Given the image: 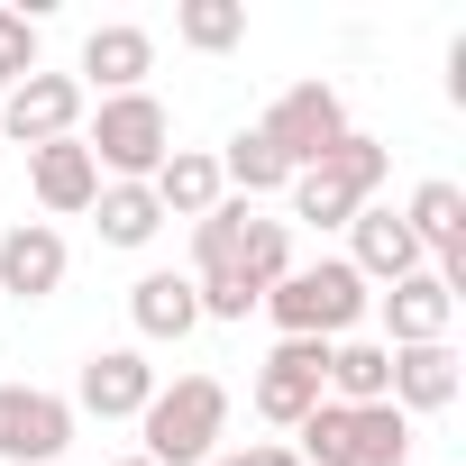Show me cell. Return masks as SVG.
<instances>
[{
    "label": "cell",
    "mask_w": 466,
    "mask_h": 466,
    "mask_svg": "<svg viewBox=\"0 0 466 466\" xmlns=\"http://www.w3.org/2000/svg\"><path fill=\"white\" fill-rule=\"evenodd\" d=\"M384 393H393V348H384V339H339V348H329V402L366 411V402H384Z\"/></svg>",
    "instance_id": "18"
},
{
    "label": "cell",
    "mask_w": 466,
    "mask_h": 466,
    "mask_svg": "<svg viewBox=\"0 0 466 466\" xmlns=\"http://www.w3.org/2000/svg\"><path fill=\"white\" fill-rule=\"evenodd\" d=\"M238 466H302V457H293V439H257V448H238Z\"/></svg>",
    "instance_id": "27"
},
{
    "label": "cell",
    "mask_w": 466,
    "mask_h": 466,
    "mask_svg": "<svg viewBox=\"0 0 466 466\" xmlns=\"http://www.w3.org/2000/svg\"><path fill=\"white\" fill-rule=\"evenodd\" d=\"M293 457H302V466H411V420H402L393 402H366V411L320 402V411L293 430Z\"/></svg>",
    "instance_id": "3"
},
{
    "label": "cell",
    "mask_w": 466,
    "mask_h": 466,
    "mask_svg": "<svg viewBox=\"0 0 466 466\" xmlns=\"http://www.w3.org/2000/svg\"><path fill=\"white\" fill-rule=\"evenodd\" d=\"M457 393H466V366H457V348H448V339H430V348H393V393H384V402H393L402 420L448 411Z\"/></svg>",
    "instance_id": "14"
},
{
    "label": "cell",
    "mask_w": 466,
    "mask_h": 466,
    "mask_svg": "<svg viewBox=\"0 0 466 466\" xmlns=\"http://www.w3.org/2000/svg\"><path fill=\"white\" fill-rule=\"evenodd\" d=\"M65 266H74V248H65L56 219L0 228V293H10V302H46V293H65Z\"/></svg>",
    "instance_id": "10"
},
{
    "label": "cell",
    "mask_w": 466,
    "mask_h": 466,
    "mask_svg": "<svg viewBox=\"0 0 466 466\" xmlns=\"http://www.w3.org/2000/svg\"><path fill=\"white\" fill-rule=\"evenodd\" d=\"M147 74H156V37L137 28V19H110V28H92L83 37V92H101V101H119V92H147Z\"/></svg>",
    "instance_id": "11"
},
{
    "label": "cell",
    "mask_w": 466,
    "mask_h": 466,
    "mask_svg": "<svg viewBox=\"0 0 466 466\" xmlns=\"http://www.w3.org/2000/svg\"><path fill=\"white\" fill-rule=\"evenodd\" d=\"M219 183L238 192V201H257V192H284V183H293V165L248 128V137H228V147H219Z\"/></svg>",
    "instance_id": "23"
},
{
    "label": "cell",
    "mask_w": 466,
    "mask_h": 466,
    "mask_svg": "<svg viewBox=\"0 0 466 466\" xmlns=\"http://www.w3.org/2000/svg\"><path fill=\"white\" fill-rule=\"evenodd\" d=\"M375 302H384V348H430V339H448V320H457V293H448L430 266L402 275V284H384Z\"/></svg>",
    "instance_id": "13"
},
{
    "label": "cell",
    "mask_w": 466,
    "mask_h": 466,
    "mask_svg": "<svg viewBox=\"0 0 466 466\" xmlns=\"http://www.w3.org/2000/svg\"><path fill=\"white\" fill-rule=\"evenodd\" d=\"M257 137H266L293 174H311V165L348 137V101H339V83H293V92L257 119Z\"/></svg>",
    "instance_id": "5"
},
{
    "label": "cell",
    "mask_w": 466,
    "mask_h": 466,
    "mask_svg": "<svg viewBox=\"0 0 466 466\" xmlns=\"http://www.w3.org/2000/svg\"><path fill=\"white\" fill-rule=\"evenodd\" d=\"M128 320H137V339H156V348H174V339H192L201 329V293H192V275H137L128 284Z\"/></svg>",
    "instance_id": "17"
},
{
    "label": "cell",
    "mask_w": 466,
    "mask_h": 466,
    "mask_svg": "<svg viewBox=\"0 0 466 466\" xmlns=\"http://www.w3.org/2000/svg\"><path fill=\"white\" fill-rule=\"evenodd\" d=\"M147 192H156V210H165V219H210V210L228 201V183H219V156H210V147H174V156L147 174Z\"/></svg>",
    "instance_id": "16"
},
{
    "label": "cell",
    "mask_w": 466,
    "mask_h": 466,
    "mask_svg": "<svg viewBox=\"0 0 466 466\" xmlns=\"http://www.w3.org/2000/svg\"><path fill=\"white\" fill-rule=\"evenodd\" d=\"M28 183H37V210H56V219H74V210H92V201H101V165H92V147H83V137L28 147Z\"/></svg>",
    "instance_id": "15"
},
{
    "label": "cell",
    "mask_w": 466,
    "mask_h": 466,
    "mask_svg": "<svg viewBox=\"0 0 466 466\" xmlns=\"http://www.w3.org/2000/svg\"><path fill=\"white\" fill-rule=\"evenodd\" d=\"M329 402V348L320 339H275V357L257 366V411L275 430H302Z\"/></svg>",
    "instance_id": "8"
},
{
    "label": "cell",
    "mask_w": 466,
    "mask_h": 466,
    "mask_svg": "<svg viewBox=\"0 0 466 466\" xmlns=\"http://www.w3.org/2000/svg\"><path fill=\"white\" fill-rule=\"evenodd\" d=\"M320 174H329L348 201H375V192H384V174H393V147H384V137H366V128H348V137L320 156Z\"/></svg>",
    "instance_id": "21"
},
{
    "label": "cell",
    "mask_w": 466,
    "mask_h": 466,
    "mask_svg": "<svg viewBox=\"0 0 466 466\" xmlns=\"http://www.w3.org/2000/svg\"><path fill=\"white\" fill-rule=\"evenodd\" d=\"M0 156H10V147H0Z\"/></svg>",
    "instance_id": "30"
},
{
    "label": "cell",
    "mask_w": 466,
    "mask_h": 466,
    "mask_svg": "<svg viewBox=\"0 0 466 466\" xmlns=\"http://www.w3.org/2000/svg\"><path fill=\"white\" fill-rule=\"evenodd\" d=\"M156 402V366H147V348H92L83 357V384H74V420L92 411V420H137Z\"/></svg>",
    "instance_id": "9"
},
{
    "label": "cell",
    "mask_w": 466,
    "mask_h": 466,
    "mask_svg": "<svg viewBox=\"0 0 466 466\" xmlns=\"http://www.w3.org/2000/svg\"><path fill=\"white\" fill-rule=\"evenodd\" d=\"M238 284H257V293H275L284 275H293V219H257L248 210V228H238V266H228Z\"/></svg>",
    "instance_id": "19"
},
{
    "label": "cell",
    "mask_w": 466,
    "mask_h": 466,
    "mask_svg": "<svg viewBox=\"0 0 466 466\" xmlns=\"http://www.w3.org/2000/svg\"><path fill=\"white\" fill-rule=\"evenodd\" d=\"M83 83L74 74H28V83H10V101H0V147H56V137H83Z\"/></svg>",
    "instance_id": "7"
},
{
    "label": "cell",
    "mask_w": 466,
    "mask_h": 466,
    "mask_svg": "<svg viewBox=\"0 0 466 466\" xmlns=\"http://www.w3.org/2000/svg\"><path fill=\"white\" fill-rule=\"evenodd\" d=\"M83 147H92L101 183H147V174L174 156V119H165V101H156V92H119V101H101V110H92Z\"/></svg>",
    "instance_id": "4"
},
{
    "label": "cell",
    "mask_w": 466,
    "mask_h": 466,
    "mask_svg": "<svg viewBox=\"0 0 466 466\" xmlns=\"http://www.w3.org/2000/svg\"><path fill=\"white\" fill-rule=\"evenodd\" d=\"M284 192H293V219H302V228H348V219L366 210V201H348V192H339L320 165H311V174H293Z\"/></svg>",
    "instance_id": "25"
},
{
    "label": "cell",
    "mask_w": 466,
    "mask_h": 466,
    "mask_svg": "<svg viewBox=\"0 0 466 466\" xmlns=\"http://www.w3.org/2000/svg\"><path fill=\"white\" fill-rule=\"evenodd\" d=\"M257 311H266L284 339H320V348H339V339H357V320L375 311V293H366V275H357L348 257H320V266H293Z\"/></svg>",
    "instance_id": "1"
},
{
    "label": "cell",
    "mask_w": 466,
    "mask_h": 466,
    "mask_svg": "<svg viewBox=\"0 0 466 466\" xmlns=\"http://www.w3.org/2000/svg\"><path fill=\"white\" fill-rule=\"evenodd\" d=\"M210 466H238V448H219V457H210Z\"/></svg>",
    "instance_id": "28"
},
{
    "label": "cell",
    "mask_w": 466,
    "mask_h": 466,
    "mask_svg": "<svg viewBox=\"0 0 466 466\" xmlns=\"http://www.w3.org/2000/svg\"><path fill=\"white\" fill-rule=\"evenodd\" d=\"M92 219H101V248H147L156 228H165V210H156V192H147V183H101Z\"/></svg>",
    "instance_id": "20"
},
{
    "label": "cell",
    "mask_w": 466,
    "mask_h": 466,
    "mask_svg": "<svg viewBox=\"0 0 466 466\" xmlns=\"http://www.w3.org/2000/svg\"><path fill=\"white\" fill-rule=\"evenodd\" d=\"M174 37H183L192 56L248 46V0H183V10H174Z\"/></svg>",
    "instance_id": "22"
},
{
    "label": "cell",
    "mask_w": 466,
    "mask_h": 466,
    "mask_svg": "<svg viewBox=\"0 0 466 466\" xmlns=\"http://www.w3.org/2000/svg\"><path fill=\"white\" fill-rule=\"evenodd\" d=\"M28 74H37V19L0 10V83H28Z\"/></svg>",
    "instance_id": "26"
},
{
    "label": "cell",
    "mask_w": 466,
    "mask_h": 466,
    "mask_svg": "<svg viewBox=\"0 0 466 466\" xmlns=\"http://www.w3.org/2000/svg\"><path fill=\"white\" fill-rule=\"evenodd\" d=\"M348 266H357L366 284H402V275H420L430 257H420V238L402 228L393 201H366V210L348 219Z\"/></svg>",
    "instance_id": "12"
},
{
    "label": "cell",
    "mask_w": 466,
    "mask_h": 466,
    "mask_svg": "<svg viewBox=\"0 0 466 466\" xmlns=\"http://www.w3.org/2000/svg\"><path fill=\"white\" fill-rule=\"evenodd\" d=\"M238 228H248V201H219L210 219H192V284L238 266Z\"/></svg>",
    "instance_id": "24"
},
{
    "label": "cell",
    "mask_w": 466,
    "mask_h": 466,
    "mask_svg": "<svg viewBox=\"0 0 466 466\" xmlns=\"http://www.w3.org/2000/svg\"><path fill=\"white\" fill-rule=\"evenodd\" d=\"M65 466H74V457H65Z\"/></svg>",
    "instance_id": "31"
},
{
    "label": "cell",
    "mask_w": 466,
    "mask_h": 466,
    "mask_svg": "<svg viewBox=\"0 0 466 466\" xmlns=\"http://www.w3.org/2000/svg\"><path fill=\"white\" fill-rule=\"evenodd\" d=\"M110 466H147V457H110Z\"/></svg>",
    "instance_id": "29"
},
{
    "label": "cell",
    "mask_w": 466,
    "mask_h": 466,
    "mask_svg": "<svg viewBox=\"0 0 466 466\" xmlns=\"http://www.w3.org/2000/svg\"><path fill=\"white\" fill-rule=\"evenodd\" d=\"M219 430H228V384L219 375H174L137 411V457L147 466H210L219 457Z\"/></svg>",
    "instance_id": "2"
},
{
    "label": "cell",
    "mask_w": 466,
    "mask_h": 466,
    "mask_svg": "<svg viewBox=\"0 0 466 466\" xmlns=\"http://www.w3.org/2000/svg\"><path fill=\"white\" fill-rule=\"evenodd\" d=\"M74 402L46 384H0V466H65Z\"/></svg>",
    "instance_id": "6"
}]
</instances>
